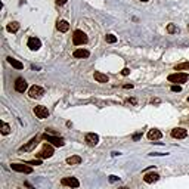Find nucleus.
I'll use <instances>...</instances> for the list:
<instances>
[{
  "mask_svg": "<svg viewBox=\"0 0 189 189\" xmlns=\"http://www.w3.org/2000/svg\"><path fill=\"white\" fill-rule=\"evenodd\" d=\"M188 79H189V75L186 73H174V74H170L169 77H167V80L170 81V83H186L188 81Z\"/></svg>",
  "mask_w": 189,
  "mask_h": 189,
  "instance_id": "nucleus-1",
  "label": "nucleus"
},
{
  "mask_svg": "<svg viewBox=\"0 0 189 189\" xmlns=\"http://www.w3.org/2000/svg\"><path fill=\"white\" fill-rule=\"evenodd\" d=\"M73 43L75 46H81V44L87 43V36H86V33H83L81 30H75L73 33Z\"/></svg>",
  "mask_w": 189,
  "mask_h": 189,
  "instance_id": "nucleus-2",
  "label": "nucleus"
},
{
  "mask_svg": "<svg viewBox=\"0 0 189 189\" xmlns=\"http://www.w3.org/2000/svg\"><path fill=\"white\" fill-rule=\"evenodd\" d=\"M42 139L43 140H46V142H50L53 146H64L65 145V140L62 139V137H56V136H50V134H47V133H44L42 136Z\"/></svg>",
  "mask_w": 189,
  "mask_h": 189,
  "instance_id": "nucleus-3",
  "label": "nucleus"
},
{
  "mask_svg": "<svg viewBox=\"0 0 189 189\" xmlns=\"http://www.w3.org/2000/svg\"><path fill=\"white\" fill-rule=\"evenodd\" d=\"M52 155H53V148L50 146V145H44L42 151H40L38 154H36V157H37L38 160H42V158H50Z\"/></svg>",
  "mask_w": 189,
  "mask_h": 189,
  "instance_id": "nucleus-4",
  "label": "nucleus"
},
{
  "mask_svg": "<svg viewBox=\"0 0 189 189\" xmlns=\"http://www.w3.org/2000/svg\"><path fill=\"white\" fill-rule=\"evenodd\" d=\"M34 114H36L37 118H40V120H43V118H47L49 117V110L46 108V106H43V105H38V106H34Z\"/></svg>",
  "mask_w": 189,
  "mask_h": 189,
  "instance_id": "nucleus-5",
  "label": "nucleus"
},
{
  "mask_svg": "<svg viewBox=\"0 0 189 189\" xmlns=\"http://www.w3.org/2000/svg\"><path fill=\"white\" fill-rule=\"evenodd\" d=\"M28 95L33 99H38L44 95V90H43V87H40V86H33V87H30V90H28Z\"/></svg>",
  "mask_w": 189,
  "mask_h": 189,
  "instance_id": "nucleus-6",
  "label": "nucleus"
},
{
  "mask_svg": "<svg viewBox=\"0 0 189 189\" xmlns=\"http://www.w3.org/2000/svg\"><path fill=\"white\" fill-rule=\"evenodd\" d=\"M171 136L174 137V139H185L186 136H188V130L183 127H176L171 130Z\"/></svg>",
  "mask_w": 189,
  "mask_h": 189,
  "instance_id": "nucleus-7",
  "label": "nucleus"
},
{
  "mask_svg": "<svg viewBox=\"0 0 189 189\" xmlns=\"http://www.w3.org/2000/svg\"><path fill=\"white\" fill-rule=\"evenodd\" d=\"M11 169L15 171H19V173H27V174H30L33 173V169H31L30 165H24V164H11Z\"/></svg>",
  "mask_w": 189,
  "mask_h": 189,
  "instance_id": "nucleus-8",
  "label": "nucleus"
},
{
  "mask_svg": "<svg viewBox=\"0 0 189 189\" xmlns=\"http://www.w3.org/2000/svg\"><path fill=\"white\" fill-rule=\"evenodd\" d=\"M61 183L64 186H70V188H79L80 186V182L75 177H64L61 180Z\"/></svg>",
  "mask_w": 189,
  "mask_h": 189,
  "instance_id": "nucleus-9",
  "label": "nucleus"
},
{
  "mask_svg": "<svg viewBox=\"0 0 189 189\" xmlns=\"http://www.w3.org/2000/svg\"><path fill=\"white\" fill-rule=\"evenodd\" d=\"M27 87H28V84H27V81H25L24 79H16L15 80V90L19 92V93H24L25 90H27Z\"/></svg>",
  "mask_w": 189,
  "mask_h": 189,
  "instance_id": "nucleus-10",
  "label": "nucleus"
},
{
  "mask_svg": "<svg viewBox=\"0 0 189 189\" xmlns=\"http://www.w3.org/2000/svg\"><path fill=\"white\" fill-rule=\"evenodd\" d=\"M38 145V137H33V139L27 143V145H24V146L19 148V151H24V152H28V151H33L34 148Z\"/></svg>",
  "mask_w": 189,
  "mask_h": 189,
  "instance_id": "nucleus-11",
  "label": "nucleus"
},
{
  "mask_svg": "<svg viewBox=\"0 0 189 189\" xmlns=\"http://www.w3.org/2000/svg\"><path fill=\"white\" fill-rule=\"evenodd\" d=\"M86 142H87V145H90V146H96L99 143V136L96 133H87L86 134Z\"/></svg>",
  "mask_w": 189,
  "mask_h": 189,
  "instance_id": "nucleus-12",
  "label": "nucleus"
},
{
  "mask_svg": "<svg viewBox=\"0 0 189 189\" xmlns=\"http://www.w3.org/2000/svg\"><path fill=\"white\" fill-rule=\"evenodd\" d=\"M28 47L31 50H38L42 47V42L37 38V37H30L28 38Z\"/></svg>",
  "mask_w": 189,
  "mask_h": 189,
  "instance_id": "nucleus-13",
  "label": "nucleus"
},
{
  "mask_svg": "<svg viewBox=\"0 0 189 189\" xmlns=\"http://www.w3.org/2000/svg\"><path fill=\"white\" fill-rule=\"evenodd\" d=\"M163 137V133L157 130V128H151L149 132H148V139L149 140H158Z\"/></svg>",
  "mask_w": 189,
  "mask_h": 189,
  "instance_id": "nucleus-14",
  "label": "nucleus"
},
{
  "mask_svg": "<svg viewBox=\"0 0 189 189\" xmlns=\"http://www.w3.org/2000/svg\"><path fill=\"white\" fill-rule=\"evenodd\" d=\"M95 80L98 81V83H108L110 81V77L106 75V74H104V73H101V71H95Z\"/></svg>",
  "mask_w": 189,
  "mask_h": 189,
  "instance_id": "nucleus-15",
  "label": "nucleus"
},
{
  "mask_svg": "<svg viewBox=\"0 0 189 189\" xmlns=\"http://www.w3.org/2000/svg\"><path fill=\"white\" fill-rule=\"evenodd\" d=\"M143 180H145L146 183L158 182V180H160V174H157V173H146V174L143 176Z\"/></svg>",
  "mask_w": 189,
  "mask_h": 189,
  "instance_id": "nucleus-16",
  "label": "nucleus"
},
{
  "mask_svg": "<svg viewBox=\"0 0 189 189\" xmlns=\"http://www.w3.org/2000/svg\"><path fill=\"white\" fill-rule=\"evenodd\" d=\"M56 28L61 31V33H67V31L70 30V24H68V21L62 19V21H58V24H56Z\"/></svg>",
  "mask_w": 189,
  "mask_h": 189,
  "instance_id": "nucleus-17",
  "label": "nucleus"
},
{
  "mask_svg": "<svg viewBox=\"0 0 189 189\" xmlns=\"http://www.w3.org/2000/svg\"><path fill=\"white\" fill-rule=\"evenodd\" d=\"M7 62H9L13 68H16V70H22V68H24V64H22V62H19L18 59L12 58V56H7Z\"/></svg>",
  "mask_w": 189,
  "mask_h": 189,
  "instance_id": "nucleus-18",
  "label": "nucleus"
},
{
  "mask_svg": "<svg viewBox=\"0 0 189 189\" xmlns=\"http://www.w3.org/2000/svg\"><path fill=\"white\" fill-rule=\"evenodd\" d=\"M73 55H74V58H89L90 52L86 49H77V50H74Z\"/></svg>",
  "mask_w": 189,
  "mask_h": 189,
  "instance_id": "nucleus-19",
  "label": "nucleus"
},
{
  "mask_svg": "<svg viewBox=\"0 0 189 189\" xmlns=\"http://www.w3.org/2000/svg\"><path fill=\"white\" fill-rule=\"evenodd\" d=\"M80 163H81V157L80 155H73V157L67 158V164H70V165H77Z\"/></svg>",
  "mask_w": 189,
  "mask_h": 189,
  "instance_id": "nucleus-20",
  "label": "nucleus"
},
{
  "mask_svg": "<svg viewBox=\"0 0 189 189\" xmlns=\"http://www.w3.org/2000/svg\"><path fill=\"white\" fill-rule=\"evenodd\" d=\"M176 71H189V62H182V64H179L174 67Z\"/></svg>",
  "mask_w": 189,
  "mask_h": 189,
  "instance_id": "nucleus-21",
  "label": "nucleus"
},
{
  "mask_svg": "<svg viewBox=\"0 0 189 189\" xmlns=\"http://www.w3.org/2000/svg\"><path fill=\"white\" fill-rule=\"evenodd\" d=\"M7 31H11V33H16L19 30V24L18 22H11V24H7Z\"/></svg>",
  "mask_w": 189,
  "mask_h": 189,
  "instance_id": "nucleus-22",
  "label": "nucleus"
},
{
  "mask_svg": "<svg viewBox=\"0 0 189 189\" xmlns=\"http://www.w3.org/2000/svg\"><path fill=\"white\" fill-rule=\"evenodd\" d=\"M2 133H3V134H9V133H11V127H9V124H6L5 121H2Z\"/></svg>",
  "mask_w": 189,
  "mask_h": 189,
  "instance_id": "nucleus-23",
  "label": "nucleus"
},
{
  "mask_svg": "<svg viewBox=\"0 0 189 189\" xmlns=\"http://www.w3.org/2000/svg\"><path fill=\"white\" fill-rule=\"evenodd\" d=\"M105 40H106V43H115L117 37L114 36V34H106V36H105Z\"/></svg>",
  "mask_w": 189,
  "mask_h": 189,
  "instance_id": "nucleus-24",
  "label": "nucleus"
},
{
  "mask_svg": "<svg viewBox=\"0 0 189 189\" xmlns=\"http://www.w3.org/2000/svg\"><path fill=\"white\" fill-rule=\"evenodd\" d=\"M167 31H169V33H170V34H174V33H177V27L174 24H169L167 25Z\"/></svg>",
  "mask_w": 189,
  "mask_h": 189,
  "instance_id": "nucleus-25",
  "label": "nucleus"
},
{
  "mask_svg": "<svg viewBox=\"0 0 189 189\" xmlns=\"http://www.w3.org/2000/svg\"><path fill=\"white\" fill-rule=\"evenodd\" d=\"M180 90H182V86H179V84L171 86V92H180Z\"/></svg>",
  "mask_w": 189,
  "mask_h": 189,
  "instance_id": "nucleus-26",
  "label": "nucleus"
},
{
  "mask_svg": "<svg viewBox=\"0 0 189 189\" xmlns=\"http://www.w3.org/2000/svg\"><path fill=\"white\" fill-rule=\"evenodd\" d=\"M28 164H34V165H40L42 161L40 160H33V161H28Z\"/></svg>",
  "mask_w": 189,
  "mask_h": 189,
  "instance_id": "nucleus-27",
  "label": "nucleus"
},
{
  "mask_svg": "<svg viewBox=\"0 0 189 189\" xmlns=\"http://www.w3.org/2000/svg\"><path fill=\"white\" fill-rule=\"evenodd\" d=\"M121 74L123 75H128V74H130V70H128V68H124V70L121 71Z\"/></svg>",
  "mask_w": 189,
  "mask_h": 189,
  "instance_id": "nucleus-28",
  "label": "nucleus"
},
{
  "mask_svg": "<svg viewBox=\"0 0 189 189\" xmlns=\"http://www.w3.org/2000/svg\"><path fill=\"white\" fill-rule=\"evenodd\" d=\"M117 180H120V177H117V176H110V182H117Z\"/></svg>",
  "mask_w": 189,
  "mask_h": 189,
  "instance_id": "nucleus-29",
  "label": "nucleus"
},
{
  "mask_svg": "<svg viewBox=\"0 0 189 189\" xmlns=\"http://www.w3.org/2000/svg\"><path fill=\"white\" fill-rule=\"evenodd\" d=\"M55 2H56V5H61V6L67 3V0H55Z\"/></svg>",
  "mask_w": 189,
  "mask_h": 189,
  "instance_id": "nucleus-30",
  "label": "nucleus"
},
{
  "mask_svg": "<svg viewBox=\"0 0 189 189\" xmlns=\"http://www.w3.org/2000/svg\"><path fill=\"white\" fill-rule=\"evenodd\" d=\"M140 136H142V133H136V134L133 136V139H134V140H139V139H140Z\"/></svg>",
  "mask_w": 189,
  "mask_h": 189,
  "instance_id": "nucleus-31",
  "label": "nucleus"
},
{
  "mask_svg": "<svg viewBox=\"0 0 189 189\" xmlns=\"http://www.w3.org/2000/svg\"><path fill=\"white\" fill-rule=\"evenodd\" d=\"M124 89H133V84H126L124 86Z\"/></svg>",
  "mask_w": 189,
  "mask_h": 189,
  "instance_id": "nucleus-32",
  "label": "nucleus"
},
{
  "mask_svg": "<svg viewBox=\"0 0 189 189\" xmlns=\"http://www.w3.org/2000/svg\"><path fill=\"white\" fill-rule=\"evenodd\" d=\"M127 102H128V104H136V101H134V99H128Z\"/></svg>",
  "mask_w": 189,
  "mask_h": 189,
  "instance_id": "nucleus-33",
  "label": "nucleus"
},
{
  "mask_svg": "<svg viewBox=\"0 0 189 189\" xmlns=\"http://www.w3.org/2000/svg\"><path fill=\"white\" fill-rule=\"evenodd\" d=\"M118 189H128V188H126V186H123V188H118Z\"/></svg>",
  "mask_w": 189,
  "mask_h": 189,
  "instance_id": "nucleus-34",
  "label": "nucleus"
},
{
  "mask_svg": "<svg viewBox=\"0 0 189 189\" xmlns=\"http://www.w3.org/2000/svg\"><path fill=\"white\" fill-rule=\"evenodd\" d=\"M140 2H148V0H140Z\"/></svg>",
  "mask_w": 189,
  "mask_h": 189,
  "instance_id": "nucleus-35",
  "label": "nucleus"
},
{
  "mask_svg": "<svg viewBox=\"0 0 189 189\" xmlns=\"http://www.w3.org/2000/svg\"><path fill=\"white\" fill-rule=\"evenodd\" d=\"M188 102H189V98H188Z\"/></svg>",
  "mask_w": 189,
  "mask_h": 189,
  "instance_id": "nucleus-36",
  "label": "nucleus"
}]
</instances>
